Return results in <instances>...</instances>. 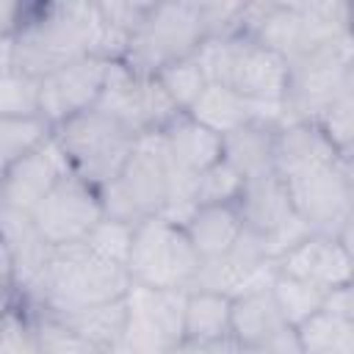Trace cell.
<instances>
[{
    "label": "cell",
    "mask_w": 354,
    "mask_h": 354,
    "mask_svg": "<svg viewBox=\"0 0 354 354\" xmlns=\"http://www.w3.org/2000/svg\"><path fill=\"white\" fill-rule=\"evenodd\" d=\"M127 41L124 33L100 17L91 0L25 3L19 28L14 30V69L41 80L86 55L122 61Z\"/></svg>",
    "instance_id": "obj_1"
},
{
    "label": "cell",
    "mask_w": 354,
    "mask_h": 354,
    "mask_svg": "<svg viewBox=\"0 0 354 354\" xmlns=\"http://www.w3.org/2000/svg\"><path fill=\"white\" fill-rule=\"evenodd\" d=\"M130 277L124 266H116L94 254L83 241L53 246L41 288L30 310H44L53 315H69L94 304L124 299Z\"/></svg>",
    "instance_id": "obj_2"
},
{
    "label": "cell",
    "mask_w": 354,
    "mask_h": 354,
    "mask_svg": "<svg viewBox=\"0 0 354 354\" xmlns=\"http://www.w3.org/2000/svg\"><path fill=\"white\" fill-rule=\"evenodd\" d=\"M171 160L160 130L136 136L133 152L116 180L97 188L102 213L116 221L138 224L141 218L158 216L169 202Z\"/></svg>",
    "instance_id": "obj_3"
},
{
    "label": "cell",
    "mask_w": 354,
    "mask_h": 354,
    "mask_svg": "<svg viewBox=\"0 0 354 354\" xmlns=\"http://www.w3.org/2000/svg\"><path fill=\"white\" fill-rule=\"evenodd\" d=\"M53 138L61 147L72 174L94 188L108 185L124 169L136 136L97 108H88L53 127Z\"/></svg>",
    "instance_id": "obj_4"
},
{
    "label": "cell",
    "mask_w": 354,
    "mask_h": 354,
    "mask_svg": "<svg viewBox=\"0 0 354 354\" xmlns=\"http://www.w3.org/2000/svg\"><path fill=\"white\" fill-rule=\"evenodd\" d=\"M354 91L351 30L296 61H290L285 111L288 122H315L335 100Z\"/></svg>",
    "instance_id": "obj_5"
},
{
    "label": "cell",
    "mask_w": 354,
    "mask_h": 354,
    "mask_svg": "<svg viewBox=\"0 0 354 354\" xmlns=\"http://www.w3.org/2000/svg\"><path fill=\"white\" fill-rule=\"evenodd\" d=\"M202 39L205 30L199 22V3H152L141 28L127 41L122 64L133 75H158L163 66L191 58Z\"/></svg>",
    "instance_id": "obj_6"
},
{
    "label": "cell",
    "mask_w": 354,
    "mask_h": 354,
    "mask_svg": "<svg viewBox=\"0 0 354 354\" xmlns=\"http://www.w3.org/2000/svg\"><path fill=\"white\" fill-rule=\"evenodd\" d=\"M124 268L133 285L188 290L199 268V254L183 227L166 221L163 216H149L136 224Z\"/></svg>",
    "instance_id": "obj_7"
},
{
    "label": "cell",
    "mask_w": 354,
    "mask_h": 354,
    "mask_svg": "<svg viewBox=\"0 0 354 354\" xmlns=\"http://www.w3.org/2000/svg\"><path fill=\"white\" fill-rule=\"evenodd\" d=\"M133 136L163 130L177 113H183L155 75H133L122 61L111 64L105 88L94 105Z\"/></svg>",
    "instance_id": "obj_8"
},
{
    "label": "cell",
    "mask_w": 354,
    "mask_h": 354,
    "mask_svg": "<svg viewBox=\"0 0 354 354\" xmlns=\"http://www.w3.org/2000/svg\"><path fill=\"white\" fill-rule=\"evenodd\" d=\"M285 185L293 202V213L315 232L335 238L346 224H351V155H340L332 166L290 177L285 180Z\"/></svg>",
    "instance_id": "obj_9"
},
{
    "label": "cell",
    "mask_w": 354,
    "mask_h": 354,
    "mask_svg": "<svg viewBox=\"0 0 354 354\" xmlns=\"http://www.w3.org/2000/svg\"><path fill=\"white\" fill-rule=\"evenodd\" d=\"M185 296L188 290L180 288H144L130 282L124 293L127 324L119 340L138 354H163L183 340Z\"/></svg>",
    "instance_id": "obj_10"
},
{
    "label": "cell",
    "mask_w": 354,
    "mask_h": 354,
    "mask_svg": "<svg viewBox=\"0 0 354 354\" xmlns=\"http://www.w3.org/2000/svg\"><path fill=\"white\" fill-rule=\"evenodd\" d=\"M277 274H279L277 260H268L260 249V238L243 230V235L230 252L210 260H199V268L188 290H210V293L235 299L243 293L268 290Z\"/></svg>",
    "instance_id": "obj_11"
},
{
    "label": "cell",
    "mask_w": 354,
    "mask_h": 354,
    "mask_svg": "<svg viewBox=\"0 0 354 354\" xmlns=\"http://www.w3.org/2000/svg\"><path fill=\"white\" fill-rule=\"evenodd\" d=\"M105 213H102L100 191L72 171L61 177L58 185L30 210L33 224L53 246L86 241V235L94 230V224Z\"/></svg>",
    "instance_id": "obj_12"
},
{
    "label": "cell",
    "mask_w": 354,
    "mask_h": 354,
    "mask_svg": "<svg viewBox=\"0 0 354 354\" xmlns=\"http://www.w3.org/2000/svg\"><path fill=\"white\" fill-rule=\"evenodd\" d=\"M113 61L86 55L39 80V116L50 130L97 105Z\"/></svg>",
    "instance_id": "obj_13"
},
{
    "label": "cell",
    "mask_w": 354,
    "mask_h": 354,
    "mask_svg": "<svg viewBox=\"0 0 354 354\" xmlns=\"http://www.w3.org/2000/svg\"><path fill=\"white\" fill-rule=\"evenodd\" d=\"M0 238L11 260L14 296L25 307H30L41 288V279L53 254V243L39 232L30 213H22L6 205H0Z\"/></svg>",
    "instance_id": "obj_14"
},
{
    "label": "cell",
    "mask_w": 354,
    "mask_h": 354,
    "mask_svg": "<svg viewBox=\"0 0 354 354\" xmlns=\"http://www.w3.org/2000/svg\"><path fill=\"white\" fill-rule=\"evenodd\" d=\"M72 169L55 144L53 133L17 163H11L0 177V205L30 213Z\"/></svg>",
    "instance_id": "obj_15"
},
{
    "label": "cell",
    "mask_w": 354,
    "mask_h": 354,
    "mask_svg": "<svg viewBox=\"0 0 354 354\" xmlns=\"http://www.w3.org/2000/svg\"><path fill=\"white\" fill-rule=\"evenodd\" d=\"M288 77H290V64L279 53L257 44L243 33L238 36L227 77L230 88H235L249 102H285Z\"/></svg>",
    "instance_id": "obj_16"
},
{
    "label": "cell",
    "mask_w": 354,
    "mask_h": 354,
    "mask_svg": "<svg viewBox=\"0 0 354 354\" xmlns=\"http://www.w3.org/2000/svg\"><path fill=\"white\" fill-rule=\"evenodd\" d=\"M279 274L304 279L315 288H340L351 282V268H354V252L346 249L337 238L313 232L304 238L299 246H293L288 254L277 260Z\"/></svg>",
    "instance_id": "obj_17"
},
{
    "label": "cell",
    "mask_w": 354,
    "mask_h": 354,
    "mask_svg": "<svg viewBox=\"0 0 354 354\" xmlns=\"http://www.w3.org/2000/svg\"><path fill=\"white\" fill-rule=\"evenodd\" d=\"M337 158L340 152L315 122H285L274 130V174L282 180L332 166Z\"/></svg>",
    "instance_id": "obj_18"
},
{
    "label": "cell",
    "mask_w": 354,
    "mask_h": 354,
    "mask_svg": "<svg viewBox=\"0 0 354 354\" xmlns=\"http://www.w3.org/2000/svg\"><path fill=\"white\" fill-rule=\"evenodd\" d=\"M235 210H238L243 227L249 232H254L257 238L271 235L274 230H279L282 224H288L296 216L288 185L274 171L263 174V177L243 180V188L235 199Z\"/></svg>",
    "instance_id": "obj_19"
},
{
    "label": "cell",
    "mask_w": 354,
    "mask_h": 354,
    "mask_svg": "<svg viewBox=\"0 0 354 354\" xmlns=\"http://www.w3.org/2000/svg\"><path fill=\"white\" fill-rule=\"evenodd\" d=\"M169 160L177 171L196 177L216 160H221V136L196 124L188 113H177L163 130Z\"/></svg>",
    "instance_id": "obj_20"
},
{
    "label": "cell",
    "mask_w": 354,
    "mask_h": 354,
    "mask_svg": "<svg viewBox=\"0 0 354 354\" xmlns=\"http://www.w3.org/2000/svg\"><path fill=\"white\" fill-rule=\"evenodd\" d=\"M183 230H185L194 252L199 254V260H210V257L230 252L246 227H243L235 205H205L191 213V218L185 221Z\"/></svg>",
    "instance_id": "obj_21"
},
{
    "label": "cell",
    "mask_w": 354,
    "mask_h": 354,
    "mask_svg": "<svg viewBox=\"0 0 354 354\" xmlns=\"http://www.w3.org/2000/svg\"><path fill=\"white\" fill-rule=\"evenodd\" d=\"M274 130L260 122H246L221 136V160L230 163L243 180L274 171Z\"/></svg>",
    "instance_id": "obj_22"
},
{
    "label": "cell",
    "mask_w": 354,
    "mask_h": 354,
    "mask_svg": "<svg viewBox=\"0 0 354 354\" xmlns=\"http://www.w3.org/2000/svg\"><path fill=\"white\" fill-rule=\"evenodd\" d=\"M288 326L271 299V288L268 290H254V293H243L232 299V310H230V337L238 340L243 348H252L257 343H263L266 337H271L277 329Z\"/></svg>",
    "instance_id": "obj_23"
},
{
    "label": "cell",
    "mask_w": 354,
    "mask_h": 354,
    "mask_svg": "<svg viewBox=\"0 0 354 354\" xmlns=\"http://www.w3.org/2000/svg\"><path fill=\"white\" fill-rule=\"evenodd\" d=\"M196 124L207 127L216 136H227L241 124L252 122V102L243 100L235 88L221 83H207L196 102L185 111Z\"/></svg>",
    "instance_id": "obj_24"
},
{
    "label": "cell",
    "mask_w": 354,
    "mask_h": 354,
    "mask_svg": "<svg viewBox=\"0 0 354 354\" xmlns=\"http://www.w3.org/2000/svg\"><path fill=\"white\" fill-rule=\"evenodd\" d=\"M230 310H232V299L221 293L188 290L185 315H183V340L207 346L221 337H230Z\"/></svg>",
    "instance_id": "obj_25"
},
{
    "label": "cell",
    "mask_w": 354,
    "mask_h": 354,
    "mask_svg": "<svg viewBox=\"0 0 354 354\" xmlns=\"http://www.w3.org/2000/svg\"><path fill=\"white\" fill-rule=\"evenodd\" d=\"M53 315V313H50ZM66 326H72L83 340H88L100 354H105L111 346L119 343L124 324H127V304L124 299H113L105 304H94L69 315H58Z\"/></svg>",
    "instance_id": "obj_26"
},
{
    "label": "cell",
    "mask_w": 354,
    "mask_h": 354,
    "mask_svg": "<svg viewBox=\"0 0 354 354\" xmlns=\"http://www.w3.org/2000/svg\"><path fill=\"white\" fill-rule=\"evenodd\" d=\"M304 354H335L340 348L354 346V321H343L329 315L326 310L313 313L307 321L293 326Z\"/></svg>",
    "instance_id": "obj_27"
},
{
    "label": "cell",
    "mask_w": 354,
    "mask_h": 354,
    "mask_svg": "<svg viewBox=\"0 0 354 354\" xmlns=\"http://www.w3.org/2000/svg\"><path fill=\"white\" fill-rule=\"evenodd\" d=\"M324 296H326L324 288H315L288 274H277V279L271 282V299L288 326H299L313 313H318L324 304Z\"/></svg>",
    "instance_id": "obj_28"
},
{
    "label": "cell",
    "mask_w": 354,
    "mask_h": 354,
    "mask_svg": "<svg viewBox=\"0 0 354 354\" xmlns=\"http://www.w3.org/2000/svg\"><path fill=\"white\" fill-rule=\"evenodd\" d=\"M50 133L53 130L41 116H25V119L0 116V177L11 163H17L30 149H36Z\"/></svg>",
    "instance_id": "obj_29"
},
{
    "label": "cell",
    "mask_w": 354,
    "mask_h": 354,
    "mask_svg": "<svg viewBox=\"0 0 354 354\" xmlns=\"http://www.w3.org/2000/svg\"><path fill=\"white\" fill-rule=\"evenodd\" d=\"M30 313H33L39 354H100L88 340H83L58 315H50L44 310H30Z\"/></svg>",
    "instance_id": "obj_30"
},
{
    "label": "cell",
    "mask_w": 354,
    "mask_h": 354,
    "mask_svg": "<svg viewBox=\"0 0 354 354\" xmlns=\"http://www.w3.org/2000/svg\"><path fill=\"white\" fill-rule=\"evenodd\" d=\"M243 188V177L224 160H216L194 180V205H235L238 194Z\"/></svg>",
    "instance_id": "obj_31"
},
{
    "label": "cell",
    "mask_w": 354,
    "mask_h": 354,
    "mask_svg": "<svg viewBox=\"0 0 354 354\" xmlns=\"http://www.w3.org/2000/svg\"><path fill=\"white\" fill-rule=\"evenodd\" d=\"M0 354H39L33 313L22 301H11L0 310Z\"/></svg>",
    "instance_id": "obj_32"
},
{
    "label": "cell",
    "mask_w": 354,
    "mask_h": 354,
    "mask_svg": "<svg viewBox=\"0 0 354 354\" xmlns=\"http://www.w3.org/2000/svg\"><path fill=\"white\" fill-rule=\"evenodd\" d=\"M155 77H158V83L163 86V91L169 94V100H171L183 113L196 102V97H199L202 88L207 86V80H205V75H202V69L196 66L194 58L174 61V64L163 66Z\"/></svg>",
    "instance_id": "obj_33"
},
{
    "label": "cell",
    "mask_w": 354,
    "mask_h": 354,
    "mask_svg": "<svg viewBox=\"0 0 354 354\" xmlns=\"http://www.w3.org/2000/svg\"><path fill=\"white\" fill-rule=\"evenodd\" d=\"M133 232H136V224H127V221H116V218L102 216L94 224V230L86 235L83 243L94 254H100V257H105V260H111L116 266H124L127 257H130Z\"/></svg>",
    "instance_id": "obj_34"
},
{
    "label": "cell",
    "mask_w": 354,
    "mask_h": 354,
    "mask_svg": "<svg viewBox=\"0 0 354 354\" xmlns=\"http://www.w3.org/2000/svg\"><path fill=\"white\" fill-rule=\"evenodd\" d=\"M0 116L6 119L39 116V80L17 69L0 75Z\"/></svg>",
    "instance_id": "obj_35"
},
{
    "label": "cell",
    "mask_w": 354,
    "mask_h": 354,
    "mask_svg": "<svg viewBox=\"0 0 354 354\" xmlns=\"http://www.w3.org/2000/svg\"><path fill=\"white\" fill-rule=\"evenodd\" d=\"M315 124L321 127V133L329 138V144L340 155H348L351 152V141H354V91L343 94L340 100H335L315 119Z\"/></svg>",
    "instance_id": "obj_36"
},
{
    "label": "cell",
    "mask_w": 354,
    "mask_h": 354,
    "mask_svg": "<svg viewBox=\"0 0 354 354\" xmlns=\"http://www.w3.org/2000/svg\"><path fill=\"white\" fill-rule=\"evenodd\" d=\"M246 3H199V22L205 30V39L218 36H238L241 33V17Z\"/></svg>",
    "instance_id": "obj_37"
},
{
    "label": "cell",
    "mask_w": 354,
    "mask_h": 354,
    "mask_svg": "<svg viewBox=\"0 0 354 354\" xmlns=\"http://www.w3.org/2000/svg\"><path fill=\"white\" fill-rule=\"evenodd\" d=\"M97 8H100V17L113 30H119V33H124L130 39L141 28V22L149 14L152 3H147V0H100Z\"/></svg>",
    "instance_id": "obj_38"
},
{
    "label": "cell",
    "mask_w": 354,
    "mask_h": 354,
    "mask_svg": "<svg viewBox=\"0 0 354 354\" xmlns=\"http://www.w3.org/2000/svg\"><path fill=\"white\" fill-rule=\"evenodd\" d=\"M315 230L307 224V221H301L299 216H293L288 224H282L279 230H274L271 235H266V238H260V249H263V254L268 257V260H279L282 254H288L293 246H299L304 238H310Z\"/></svg>",
    "instance_id": "obj_39"
},
{
    "label": "cell",
    "mask_w": 354,
    "mask_h": 354,
    "mask_svg": "<svg viewBox=\"0 0 354 354\" xmlns=\"http://www.w3.org/2000/svg\"><path fill=\"white\" fill-rule=\"evenodd\" d=\"M246 354H304V348L299 343L296 329L293 326H282L271 337H266L263 343L246 348Z\"/></svg>",
    "instance_id": "obj_40"
},
{
    "label": "cell",
    "mask_w": 354,
    "mask_h": 354,
    "mask_svg": "<svg viewBox=\"0 0 354 354\" xmlns=\"http://www.w3.org/2000/svg\"><path fill=\"white\" fill-rule=\"evenodd\" d=\"M321 310H326V313L335 315V318L354 321V293H351V282H348V285H340V288H329L326 296H324Z\"/></svg>",
    "instance_id": "obj_41"
},
{
    "label": "cell",
    "mask_w": 354,
    "mask_h": 354,
    "mask_svg": "<svg viewBox=\"0 0 354 354\" xmlns=\"http://www.w3.org/2000/svg\"><path fill=\"white\" fill-rule=\"evenodd\" d=\"M17 301L14 296V279H11V260H8V252L3 246V238H0V307Z\"/></svg>",
    "instance_id": "obj_42"
},
{
    "label": "cell",
    "mask_w": 354,
    "mask_h": 354,
    "mask_svg": "<svg viewBox=\"0 0 354 354\" xmlns=\"http://www.w3.org/2000/svg\"><path fill=\"white\" fill-rule=\"evenodd\" d=\"M202 354H246V348L238 340H232V337H221L216 343L202 346Z\"/></svg>",
    "instance_id": "obj_43"
},
{
    "label": "cell",
    "mask_w": 354,
    "mask_h": 354,
    "mask_svg": "<svg viewBox=\"0 0 354 354\" xmlns=\"http://www.w3.org/2000/svg\"><path fill=\"white\" fill-rule=\"evenodd\" d=\"M14 72V36L0 33V75Z\"/></svg>",
    "instance_id": "obj_44"
},
{
    "label": "cell",
    "mask_w": 354,
    "mask_h": 354,
    "mask_svg": "<svg viewBox=\"0 0 354 354\" xmlns=\"http://www.w3.org/2000/svg\"><path fill=\"white\" fill-rule=\"evenodd\" d=\"M163 354H202V346H196V343H191V340H180V343L169 346Z\"/></svg>",
    "instance_id": "obj_45"
},
{
    "label": "cell",
    "mask_w": 354,
    "mask_h": 354,
    "mask_svg": "<svg viewBox=\"0 0 354 354\" xmlns=\"http://www.w3.org/2000/svg\"><path fill=\"white\" fill-rule=\"evenodd\" d=\"M335 354H354V346H348V348H340V351H335Z\"/></svg>",
    "instance_id": "obj_46"
},
{
    "label": "cell",
    "mask_w": 354,
    "mask_h": 354,
    "mask_svg": "<svg viewBox=\"0 0 354 354\" xmlns=\"http://www.w3.org/2000/svg\"><path fill=\"white\" fill-rule=\"evenodd\" d=\"M0 310H3V307H0Z\"/></svg>",
    "instance_id": "obj_47"
}]
</instances>
